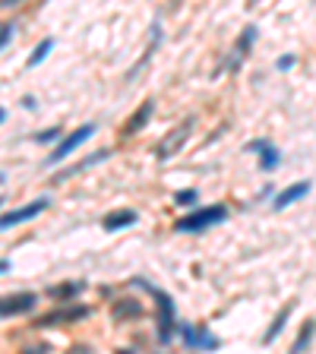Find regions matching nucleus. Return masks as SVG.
I'll return each instance as SVG.
<instances>
[{
    "label": "nucleus",
    "mask_w": 316,
    "mask_h": 354,
    "mask_svg": "<svg viewBox=\"0 0 316 354\" xmlns=\"http://www.w3.org/2000/svg\"><path fill=\"white\" fill-rule=\"evenodd\" d=\"M136 288H143V291L152 294V301L158 304V342L161 345H168V342L174 339V329H177V317H174V301H171V294L161 291V288L149 285L146 279H133Z\"/></svg>",
    "instance_id": "nucleus-1"
},
{
    "label": "nucleus",
    "mask_w": 316,
    "mask_h": 354,
    "mask_svg": "<svg viewBox=\"0 0 316 354\" xmlns=\"http://www.w3.org/2000/svg\"><path fill=\"white\" fill-rule=\"evenodd\" d=\"M221 222H228V206L215 203V206H203V209L187 212L184 219L174 222V231H181V234H199V231H209V228L221 225Z\"/></svg>",
    "instance_id": "nucleus-2"
},
{
    "label": "nucleus",
    "mask_w": 316,
    "mask_h": 354,
    "mask_svg": "<svg viewBox=\"0 0 316 354\" xmlns=\"http://www.w3.org/2000/svg\"><path fill=\"white\" fill-rule=\"evenodd\" d=\"M193 127H196V117H187V121L181 124V127H174V130H168L165 133V139L155 146V159L158 161H168V159H174L177 152L187 146V139H190V133H193Z\"/></svg>",
    "instance_id": "nucleus-3"
},
{
    "label": "nucleus",
    "mask_w": 316,
    "mask_h": 354,
    "mask_svg": "<svg viewBox=\"0 0 316 354\" xmlns=\"http://www.w3.org/2000/svg\"><path fill=\"white\" fill-rule=\"evenodd\" d=\"M95 124H83V127H79V130H73V133H67V136H63V139H61V143H57V146H54V149H51V155H48V159H45V168H51V165H57V161H63V159H67V155H70V152H76V149H79V146H83L86 143V139H92V136H95Z\"/></svg>",
    "instance_id": "nucleus-4"
},
{
    "label": "nucleus",
    "mask_w": 316,
    "mask_h": 354,
    "mask_svg": "<svg viewBox=\"0 0 316 354\" xmlns=\"http://www.w3.org/2000/svg\"><path fill=\"white\" fill-rule=\"evenodd\" d=\"M256 38H259V29H256V26H244V32L237 35V41L231 45L228 57L221 61V70H228V73H237V70H241V63L247 61V54H250V48H253Z\"/></svg>",
    "instance_id": "nucleus-5"
},
{
    "label": "nucleus",
    "mask_w": 316,
    "mask_h": 354,
    "mask_svg": "<svg viewBox=\"0 0 316 354\" xmlns=\"http://www.w3.org/2000/svg\"><path fill=\"white\" fill-rule=\"evenodd\" d=\"M92 310L86 304H63V307L51 310L45 317H38L35 326H61V323H76V319H86Z\"/></svg>",
    "instance_id": "nucleus-6"
},
{
    "label": "nucleus",
    "mask_w": 316,
    "mask_h": 354,
    "mask_svg": "<svg viewBox=\"0 0 316 354\" xmlns=\"http://www.w3.org/2000/svg\"><path fill=\"white\" fill-rule=\"evenodd\" d=\"M51 206V199L48 196H38L35 203H29V206H23V209H13V212H3L0 215V231H7V228H13V225H19V222H32V219H38L41 212Z\"/></svg>",
    "instance_id": "nucleus-7"
},
{
    "label": "nucleus",
    "mask_w": 316,
    "mask_h": 354,
    "mask_svg": "<svg viewBox=\"0 0 316 354\" xmlns=\"http://www.w3.org/2000/svg\"><path fill=\"white\" fill-rule=\"evenodd\" d=\"M35 301H38V294H32V291L7 294V297H0V317H23V313H32Z\"/></svg>",
    "instance_id": "nucleus-8"
},
{
    "label": "nucleus",
    "mask_w": 316,
    "mask_h": 354,
    "mask_svg": "<svg viewBox=\"0 0 316 354\" xmlns=\"http://www.w3.org/2000/svg\"><path fill=\"white\" fill-rule=\"evenodd\" d=\"M177 332H181L184 345H190V348H203V351H215L219 348V339H212L209 329H196L190 323H177Z\"/></svg>",
    "instance_id": "nucleus-9"
},
{
    "label": "nucleus",
    "mask_w": 316,
    "mask_h": 354,
    "mask_svg": "<svg viewBox=\"0 0 316 354\" xmlns=\"http://www.w3.org/2000/svg\"><path fill=\"white\" fill-rule=\"evenodd\" d=\"M152 114H155V101H152V98H146L143 105H139V108H136V111L127 117V124H124V130H121L124 139H130V136H136L139 130H146V124L152 121Z\"/></svg>",
    "instance_id": "nucleus-10"
},
{
    "label": "nucleus",
    "mask_w": 316,
    "mask_h": 354,
    "mask_svg": "<svg viewBox=\"0 0 316 354\" xmlns=\"http://www.w3.org/2000/svg\"><path fill=\"white\" fill-rule=\"evenodd\" d=\"M105 159H111V149H98V152H92V155H86L83 161H76V165H70V168H63V171H57V174L51 177V184H67L70 177H76V174H83L86 168L98 165V161H105Z\"/></svg>",
    "instance_id": "nucleus-11"
},
{
    "label": "nucleus",
    "mask_w": 316,
    "mask_h": 354,
    "mask_svg": "<svg viewBox=\"0 0 316 354\" xmlns=\"http://www.w3.org/2000/svg\"><path fill=\"white\" fill-rule=\"evenodd\" d=\"M307 193H310V181L291 184V187H285L282 193H275V199H272V209H288V206L297 203V199H304Z\"/></svg>",
    "instance_id": "nucleus-12"
},
{
    "label": "nucleus",
    "mask_w": 316,
    "mask_h": 354,
    "mask_svg": "<svg viewBox=\"0 0 316 354\" xmlns=\"http://www.w3.org/2000/svg\"><path fill=\"white\" fill-rule=\"evenodd\" d=\"M139 222V215H136L133 209H117V212H108L105 222H101V228L105 231H121V228H130Z\"/></svg>",
    "instance_id": "nucleus-13"
},
{
    "label": "nucleus",
    "mask_w": 316,
    "mask_h": 354,
    "mask_svg": "<svg viewBox=\"0 0 316 354\" xmlns=\"http://www.w3.org/2000/svg\"><path fill=\"white\" fill-rule=\"evenodd\" d=\"M291 313H294V301H291V304H285V307L279 310V317H275V319L269 323V329H266V335H263V345H272V342L279 339L282 329H285L288 319H291Z\"/></svg>",
    "instance_id": "nucleus-14"
},
{
    "label": "nucleus",
    "mask_w": 316,
    "mask_h": 354,
    "mask_svg": "<svg viewBox=\"0 0 316 354\" xmlns=\"http://www.w3.org/2000/svg\"><path fill=\"white\" fill-rule=\"evenodd\" d=\"M313 332H316V319L310 317L307 323L301 326V332H297V339H294V345L288 348V354H304L310 348V342H313Z\"/></svg>",
    "instance_id": "nucleus-15"
},
{
    "label": "nucleus",
    "mask_w": 316,
    "mask_h": 354,
    "mask_svg": "<svg viewBox=\"0 0 316 354\" xmlns=\"http://www.w3.org/2000/svg\"><path fill=\"white\" fill-rule=\"evenodd\" d=\"M83 288H86V282H63V285L48 288V297H54V301H70V297H76Z\"/></svg>",
    "instance_id": "nucleus-16"
},
{
    "label": "nucleus",
    "mask_w": 316,
    "mask_h": 354,
    "mask_svg": "<svg viewBox=\"0 0 316 354\" xmlns=\"http://www.w3.org/2000/svg\"><path fill=\"white\" fill-rule=\"evenodd\" d=\"M143 317V307H139V301H117L114 304V319L121 323V319H136Z\"/></svg>",
    "instance_id": "nucleus-17"
},
{
    "label": "nucleus",
    "mask_w": 316,
    "mask_h": 354,
    "mask_svg": "<svg viewBox=\"0 0 316 354\" xmlns=\"http://www.w3.org/2000/svg\"><path fill=\"white\" fill-rule=\"evenodd\" d=\"M279 165H282V152L269 143L263 152H259V171H266V174H269V171H275V168H279Z\"/></svg>",
    "instance_id": "nucleus-18"
},
{
    "label": "nucleus",
    "mask_w": 316,
    "mask_h": 354,
    "mask_svg": "<svg viewBox=\"0 0 316 354\" xmlns=\"http://www.w3.org/2000/svg\"><path fill=\"white\" fill-rule=\"evenodd\" d=\"M51 48H54V38H41V41L32 48V54H29V61H26V63H29V67H38V63L51 54Z\"/></svg>",
    "instance_id": "nucleus-19"
},
{
    "label": "nucleus",
    "mask_w": 316,
    "mask_h": 354,
    "mask_svg": "<svg viewBox=\"0 0 316 354\" xmlns=\"http://www.w3.org/2000/svg\"><path fill=\"white\" fill-rule=\"evenodd\" d=\"M61 139H63V130L61 127H51V130H45V133L35 136V143H61Z\"/></svg>",
    "instance_id": "nucleus-20"
},
{
    "label": "nucleus",
    "mask_w": 316,
    "mask_h": 354,
    "mask_svg": "<svg viewBox=\"0 0 316 354\" xmlns=\"http://www.w3.org/2000/svg\"><path fill=\"white\" fill-rule=\"evenodd\" d=\"M199 199L196 190H181V193H174V206H193Z\"/></svg>",
    "instance_id": "nucleus-21"
},
{
    "label": "nucleus",
    "mask_w": 316,
    "mask_h": 354,
    "mask_svg": "<svg viewBox=\"0 0 316 354\" xmlns=\"http://www.w3.org/2000/svg\"><path fill=\"white\" fill-rule=\"evenodd\" d=\"M51 348H48V342H38V345H29V348H23V354H48Z\"/></svg>",
    "instance_id": "nucleus-22"
},
{
    "label": "nucleus",
    "mask_w": 316,
    "mask_h": 354,
    "mask_svg": "<svg viewBox=\"0 0 316 354\" xmlns=\"http://www.w3.org/2000/svg\"><path fill=\"white\" fill-rule=\"evenodd\" d=\"M294 63H297V57H294V54H285V57H282V61H279V63H275V67H279V70H282V73H285V70H291V67H294Z\"/></svg>",
    "instance_id": "nucleus-23"
},
{
    "label": "nucleus",
    "mask_w": 316,
    "mask_h": 354,
    "mask_svg": "<svg viewBox=\"0 0 316 354\" xmlns=\"http://www.w3.org/2000/svg\"><path fill=\"white\" fill-rule=\"evenodd\" d=\"M269 146V139H253V143H247V152H253V155H259V152Z\"/></svg>",
    "instance_id": "nucleus-24"
},
{
    "label": "nucleus",
    "mask_w": 316,
    "mask_h": 354,
    "mask_svg": "<svg viewBox=\"0 0 316 354\" xmlns=\"http://www.w3.org/2000/svg\"><path fill=\"white\" fill-rule=\"evenodd\" d=\"M13 38V26L10 23H0V41H10Z\"/></svg>",
    "instance_id": "nucleus-25"
},
{
    "label": "nucleus",
    "mask_w": 316,
    "mask_h": 354,
    "mask_svg": "<svg viewBox=\"0 0 316 354\" xmlns=\"http://www.w3.org/2000/svg\"><path fill=\"white\" fill-rule=\"evenodd\" d=\"M67 354H95V351H92L89 345H83V342H79V345H73V348H70Z\"/></svg>",
    "instance_id": "nucleus-26"
},
{
    "label": "nucleus",
    "mask_w": 316,
    "mask_h": 354,
    "mask_svg": "<svg viewBox=\"0 0 316 354\" xmlns=\"http://www.w3.org/2000/svg\"><path fill=\"white\" fill-rule=\"evenodd\" d=\"M0 7H7V10H13V7H19V0H0Z\"/></svg>",
    "instance_id": "nucleus-27"
},
{
    "label": "nucleus",
    "mask_w": 316,
    "mask_h": 354,
    "mask_svg": "<svg viewBox=\"0 0 316 354\" xmlns=\"http://www.w3.org/2000/svg\"><path fill=\"white\" fill-rule=\"evenodd\" d=\"M3 272H10V259H0V275H3Z\"/></svg>",
    "instance_id": "nucleus-28"
},
{
    "label": "nucleus",
    "mask_w": 316,
    "mask_h": 354,
    "mask_svg": "<svg viewBox=\"0 0 316 354\" xmlns=\"http://www.w3.org/2000/svg\"><path fill=\"white\" fill-rule=\"evenodd\" d=\"M3 121H7V111H3V108H0V124H3Z\"/></svg>",
    "instance_id": "nucleus-29"
},
{
    "label": "nucleus",
    "mask_w": 316,
    "mask_h": 354,
    "mask_svg": "<svg viewBox=\"0 0 316 354\" xmlns=\"http://www.w3.org/2000/svg\"><path fill=\"white\" fill-rule=\"evenodd\" d=\"M3 203H7V199H3V196H0V209H3Z\"/></svg>",
    "instance_id": "nucleus-30"
},
{
    "label": "nucleus",
    "mask_w": 316,
    "mask_h": 354,
    "mask_svg": "<svg viewBox=\"0 0 316 354\" xmlns=\"http://www.w3.org/2000/svg\"><path fill=\"white\" fill-rule=\"evenodd\" d=\"M117 354H133V351H117Z\"/></svg>",
    "instance_id": "nucleus-31"
}]
</instances>
